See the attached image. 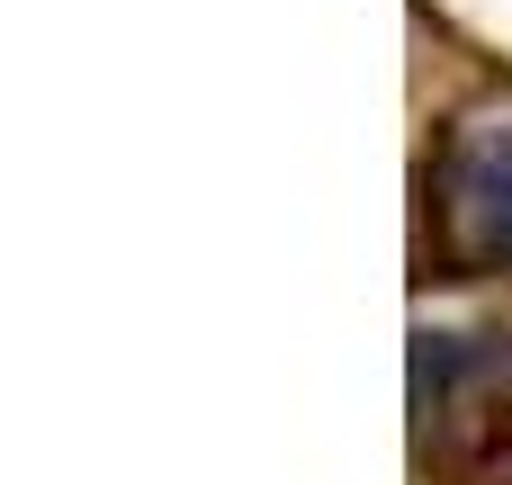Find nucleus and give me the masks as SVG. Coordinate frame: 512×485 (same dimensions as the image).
<instances>
[{
	"label": "nucleus",
	"instance_id": "1",
	"mask_svg": "<svg viewBox=\"0 0 512 485\" xmlns=\"http://www.w3.org/2000/svg\"><path fill=\"white\" fill-rule=\"evenodd\" d=\"M441 216L450 243L486 270H512V117H477L441 153Z\"/></svg>",
	"mask_w": 512,
	"mask_h": 485
}]
</instances>
